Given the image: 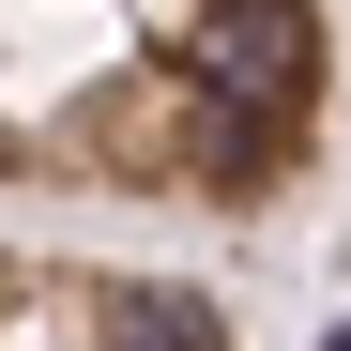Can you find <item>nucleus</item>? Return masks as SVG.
I'll use <instances>...</instances> for the list:
<instances>
[{
    "label": "nucleus",
    "mask_w": 351,
    "mask_h": 351,
    "mask_svg": "<svg viewBox=\"0 0 351 351\" xmlns=\"http://www.w3.org/2000/svg\"><path fill=\"white\" fill-rule=\"evenodd\" d=\"M336 123V0H0V199L275 229Z\"/></svg>",
    "instance_id": "1"
},
{
    "label": "nucleus",
    "mask_w": 351,
    "mask_h": 351,
    "mask_svg": "<svg viewBox=\"0 0 351 351\" xmlns=\"http://www.w3.org/2000/svg\"><path fill=\"white\" fill-rule=\"evenodd\" d=\"M0 351H245L229 290L107 245H0Z\"/></svg>",
    "instance_id": "2"
}]
</instances>
